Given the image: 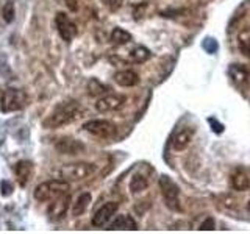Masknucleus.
<instances>
[{"instance_id":"obj_1","label":"nucleus","mask_w":250,"mask_h":234,"mask_svg":"<svg viewBox=\"0 0 250 234\" xmlns=\"http://www.w3.org/2000/svg\"><path fill=\"white\" fill-rule=\"evenodd\" d=\"M82 108L77 103H64L62 106L57 108L55 111L47 117V119L42 122L44 128H58L62 127V125H67L70 122H74L75 119L80 117Z\"/></svg>"},{"instance_id":"obj_2","label":"nucleus","mask_w":250,"mask_h":234,"mask_svg":"<svg viewBox=\"0 0 250 234\" xmlns=\"http://www.w3.org/2000/svg\"><path fill=\"white\" fill-rule=\"evenodd\" d=\"M69 189L70 186L66 179H50V181H45L36 187L35 198L38 201H52L69 194Z\"/></svg>"},{"instance_id":"obj_3","label":"nucleus","mask_w":250,"mask_h":234,"mask_svg":"<svg viewBox=\"0 0 250 234\" xmlns=\"http://www.w3.org/2000/svg\"><path fill=\"white\" fill-rule=\"evenodd\" d=\"M96 172V166L91 162H74L66 164L60 170V176L66 181H82Z\"/></svg>"},{"instance_id":"obj_4","label":"nucleus","mask_w":250,"mask_h":234,"mask_svg":"<svg viewBox=\"0 0 250 234\" xmlns=\"http://www.w3.org/2000/svg\"><path fill=\"white\" fill-rule=\"evenodd\" d=\"M160 189L167 208H170L172 211H182V206H180V189L169 176L163 175L160 178Z\"/></svg>"},{"instance_id":"obj_5","label":"nucleus","mask_w":250,"mask_h":234,"mask_svg":"<svg viewBox=\"0 0 250 234\" xmlns=\"http://www.w3.org/2000/svg\"><path fill=\"white\" fill-rule=\"evenodd\" d=\"M27 103V96L25 92L21 89H14L10 88L3 92L2 96V111L3 113H11V111H18L22 109Z\"/></svg>"},{"instance_id":"obj_6","label":"nucleus","mask_w":250,"mask_h":234,"mask_svg":"<svg viewBox=\"0 0 250 234\" xmlns=\"http://www.w3.org/2000/svg\"><path fill=\"white\" fill-rule=\"evenodd\" d=\"M83 130L88 131L89 135L97 136V137H113L116 135V125L109 120H102V119H96V120H89L83 125Z\"/></svg>"},{"instance_id":"obj_7","label":"nucleus","mask_w":250,"mask_h":234,"mask_svg":"<svg viewBox=\"0 0 250 234\" xmlns=\"http://www.w3.org/2000/svg\"><path fill=\"white\" fill-rule=\"evenodd\" d=\"M125 100H127L125 96H121V94H108L97 100L96 109L99 113H113L125 105Z\"/></svg>"},{"instance_id":"obj_8","label":"nucleus","mask_w":250,"mask_h":234,"mask_svg":"<svg viewBox=\"0 0 250 234\" xmlns=\"http://www.w3.org/2000/svg\"><path fill=\"white\" fill-rule=\"evenodd\" d=\"M55 23H57V28H58L60 36L64 39V41H72V39L78 33L77 25L67 18L64 13H58L57 14V18H55Z\"/></svg>"},{"instance_id":"obj_9","label":"nucleus","mask_w":250,"mask_h":234,"mask_svg":"<svg viewBox=\"0 0 250 234\" xmlns=\"http://www.w3.org/2000/svg\"><path fill=\"white\" fill-rule=\"evenodd\" d=\"M117 208H119V205H117L116 201H108V203H105V205L102 206L96 214H94V217H92V225L96 226V228H102V226H105L109 220H111V217L116 214Z\"/></svg>"},{"instance_id":"obj_10","label":"nucleus","mask_w":250,"mask_h":234,"mask_svg":"<svg viewBox=\"0 0 250 234\" xmlns=\"http://www.w3.org/2000/svg\"><path fill=\"white\" fill-rule=\"evenodd\" d=\"M230 183L234 191H247L250 189V169L238 167L233 170L230 176Z\"/></svg>"},{"instance_id":"obj_11","label":"nucleus","mask_w":250,"mask_h":234,"mask_svg":"<svg viewBox=\"0 0 250 234\" xmlns=\"http://www.w3.org/2000/svg\"><path fill=\"white\" fill-rule=\"evenodd\" d=\"M69 203H70V197L66 194L60 198L52 200L49 209H47V214L50 215L52 220H61L62 217L66 215L67 209H69Z\"/></svg>"},{"instance_id":"obj_12","label":"nucleus","mask_w":250,"mask_h":234,"mask_svg":"<svg viewBox=\"0 0 250 234\" xmlns=\"http://www.w3.org/2000/svg\"><path fill=\"white\" fill-rule=\"evenodd\" d=\"M231 80L241 88H250V69L242 64H231L230 67Z\"/></svg>"},{"instance_id":"obj_13","label":"nucleus","mask_w":250,"mask_h":234,"mask_svg":"<svg viewBox=\"0 0 250 234\" xmlns=\"http://www.w3.org/2000/svg\"><path fill=\"white\" fill-rule=\"evenodd\" d=\"M192 136H194V130L192 128L185 127L182 130H178L175 133L174 139H172V147H174V150H177V152L185 150V148L191 144Z\"/></svg>"},{"instance_id":"obj_14","label":"nucleus","mask_w":250,"mask_h":234,"mask_svg":"<svg viewBox=\"0 0 250 234\" xmlns=\"http://www.w3.org/2000/svg\"><path fill=\"white\" fill-rule=\"evenodd\" d=\"M57 150L60 153H64V155H78L80 152L84 150V145L82 142H78L75 139H70V137H62L57 142Z\"/></svg>"},{"instance_id":"obj_15","label":"nucleus","mask_w":250,"mask_h":234,"mask_svg":"<svg viewBox=\"0 0 250 234\" xmlns=\"http://www.w3.org/2000/svg\"><path fill=\"white\" fill-rule=\"evenodd\" d=\"M14 174L18 176V181L21 186H27L30 183L31 176H33V164L30 161H19L14 167Z\"/></svg>"},{"instance_id":"obj_16","label":"nucleus","mask_w":250,"mask_h":234,"mask_svg":"<svg viewBox=\"0 0 250 234\" xmlns=\"http://www.w3.org/2000/svg\"><path fill=\"white\" fill-rule=\"evenodd\" d=\"M114 81L124 86V88H131V86H136L139 83V75L135 72V70H121V72H116L114 75Z\"/></svg>"},{"instance_id":"obj_17","label":"nucleus","mask_w":250,"mask_h":234,"mask_svg":"<svg viewBox=\"0 0 250 234\" xmlns=\"http://www.w3.org/2000/svg\"><path fill=\"white\" fill-rule=\"evenodd\" d=\"M108 230H130L131 231V230H138V225L133 220V217L124 214V215L116 217V220L109 223Z\"/></svg>"},{"instance_id":"obj_18","label":"nucleus","mask_w":250,"mask_h":234,"mask_svg":"<svg viewBox=\"0 0 250 234\" xmlns=\"http://www.w3.org/2000/svg\"><path fill=\"white\" fill-rule=\"evenodd\" d=\"M91 200H92V197H91L89 192H84L82 195H78V198L74 203V208H72V215H82L84 211L88 209Z\"/></svg>"},{"instance_id":"obj_19","label":"nucleus","mask_w":250,"mask_h":234,"mask_svg":"<svg viewBox=\"0 0 250 234\" xmlns=\"http://www.w3.org/2000/svg\"><path fill=\"white\" fill-rule=\"evenodd\" d=\"M238 47L244 57L250 58V28H244L238 35Z\"/></svg>"},{"instance_id":"obj_20","label":"nucleus","mask_w":250,"mask_h":234,"mask_svg":"<svg viewBox=\"0 0 250 234\" xmlns=\"http://www.w3.org/2000/svg\"><path fill=\"white\" fill-rule=\"evenodd\" d=\"M150 57H152V52L144 45H138L130 52V59L133 62H138V64L139 62H146L147 59H150Z\"/></svg>"},{"instance_id":"obj_21","label":"nucleus","mask_w":250,"mask_h":234,"mask_svg":"<svg viewBox=\"0 0 250 234\" xmlns=\"http://www.w3.org/2000/svg\"><path fill=\"white\" fill-rule=\"evenodd\" d=\"M111 41L117 45H124V44H127L131 41V35L128 33L127 30H124V28H119V27H116L113 31H111Z\"/></svg>"},{"instance_id":"obj_22","label":"nucleus","mask_w":250,"mask_h":234,"mask_svg":"<svg viewBox=\"0 0 250 234\" xmlns=\"http://www.w3.org/2000/svg\"><path fill=\"white\" fill-rule=\"evenodd\" d=\"M147 186H148V181L144 175H135L130 181V191L131 194H138V192L146 191Z\"/></svg>"},{"instance_id":"obj_23","label":"nucleus","mask_w":250,"mask_h":234,"mask_svg":"<svg viewBox=\"0 0 250 234\" xmlns=\"http://www.w3.org/2000/svg\"><path fill=\"white\" fill-rule=\"evenodd\" d=\"M2 16H3V20L5 22H13V19H14V3L11 2V0L3 5Z\"/></svg>"},{"instance_id":"obj_24","label":"nucleus","mask_w":250,"mask_h":234,"mask_svg":"<svg viewBox=\"0 0 250 234\" xmlns=\"http://www.w3.org/2000/svg\"><path fill=\"white\" fill-rule=\"evenodd\" d=\"M106 88L104 84H100L97 80H91L89 81V94L91 96H99V94H104Z\"/></svg>"},{"instance_id":"obj_25","label":"nucleus","mask_w":250,"mask_h":234,"mask_svg":"<svg viewBox=\"0 0 250 234\" xmlns=\"http://www.w3.org/2000/svg\"><path fill=\"white\" fill-rule=\"evenodd\" d=\"M216 228V225H214V218H205L202 223H200V226H199V230H202V231H207V230H214Z\"/></svg>"},{"instance_id":"obj_26","label":"nucleus","mask_w":250,"mask_h":234,"mask_svg":"<svg viewBox=\"0 0 250 234\" xmlns=\"http://www.w3.org/2000/svg\"><path fill=\"white\" fill-rule=\"evenodd\" d=\"M203 47L208 50V53H214L217 50V42L213 38H208V39H205V42H203Z\"/></svg>"},{"instance_id":"obj_27","label":"nucleus","mask_w":250,"mask_h":234,"mask_svg":"<svg viewBox=\"0 0 250 234\" xmlns=\"http://www.w3.org/2000/svg\"><path fill=\"white\" fill-rule=\"evenodd\" d=\"M0 189H2V195H3V197H8V195H11V192H13V184L5 179V181L0 183Z\"/></svg>"},{"instance_id":"obj_28","label":"nucleus","mask_w":250,"mask_h":234,"mask_svg":"<svg viewBox=\"0 0 250 234\" xmlns=\"http://www.w3.org/2000/svg\"><path fill=\"white\" fill-rule=\"evenodd\" d=\"M211 125H213V131L214 133H222L224 131V127H222V125L221 123H217V120L216 119H213V117H211V119L208 120Z\"/></svg>"},{"instance_id":"obj_29","label":"nucleus","mask_w":250,"mask_h":234,"mask_svg":"<svg viewBox=\"0 0 250 234\" xmlns=\"http://www.w3.org/2000/svg\"><path fill=\"white\" fill-rule=\"evenodd\" d=\"M106 5L111 8V10L114 11V10H117V8H119L121 5H122V0H106Z\"/></svg>"},{"instance_id":"obj_30","label":"nucleus","mask_w":250,"mask_h":234,"mask_svg":"<svg viewBox=\"0 0 250 234\" xmlns=\"http://www.w3.org/2000/svg\"><path fill=\"white\" fill-rule=\"evenodd\" d=\"M66 5H67V8L72 13H75L77 10H78V5H77V0H66Z\"/></svg>"},{"instance_id":"obj_31","label":"nucleus","mask_w":250,"mask_h":234,"mask_svg":"<svg viewBox=\"0 0 250 234\" xmlns=\"http://www.w3.org/2000/svg\"><path fill=\"white\" fill-rule=\"evenodd\" d=\"M247 211H250V200H249V203H247Z\"/></svg>"}]
</instances>
